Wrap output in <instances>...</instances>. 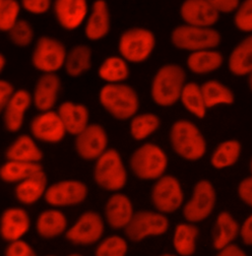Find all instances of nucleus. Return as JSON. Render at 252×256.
Here are the masks:
<instances>
[{
  "label": "nucleus",
  "instance_id": "bb28decb",
  "mask_svg": "<svg viewBox=\"0 0 252 256\" xmlns=\"http://www.w3.org/2000/svg\"><path fill=\"white\" fill-rule=\"evenodd\" d=\"M228 70L238 77L252 73V34L242 40L232 50L228 58Z\"/></svg>",
  "mask_w": 252,
  "mask_h": 256
},
{
  "label": "nucleus",
  "instance_id": "c03bdc74",
  "mask_svg": "<svg viewBox=\"0 0 252 256\" xmlns=\"http://www.w3.org/2000/svg\"><path fill=\"white\" fill-rule=\"evenodd\" d=\"M238 195L246 205L252 208V176L244 178L238 184Z\"/></svg>",
  "mask_w": 252,
  "mask_h": 256
},
{
  "label": "nucleus",
  "instance_id": "ddd939ff",
  "mask_svg": "<svg viewBox=\"0 0 252 256\" xmlns=\"http://www.w3.org/2000/svg\"><path fill=\"white\" fill-rule=\"evenodd\" d=\"M87 196L88 188L84 182L66 180L50 186L44 198L48 205L60 208L79 205L86 200Z\"/></svg>",
  "mask_w": 252,
  "mask_h": 256
},
{
  "label": "nucleus",
  "instance_id": "20e7f679",
  "mask_svg": "<svg viewBox=\"0 0 252 256\" xmlns=\"http://www.w3.org/2000/svg\"><path fill=\"white\" fill-rule=\"evenodd\" d=\"M100 102L116 120H126L136 116L139 108L137 93L124 84H106L100 92Z\"/></svg>",
  "mask_w": 252,
  "mask_h": 256
},
{
  "label": "nucleus",
  "instance_id": "09e8293b",
  "mask_svg": "<svg viewBox=\"0 0 252 256\" xmlns=\"http://www.w3.org/2000/svg\"><path fill=\"white\" fill-rule=\"evenodd\" d=\"M216 256H248V254L238 246L232 244L219 250Z\"/></svg>",
  "mask_w": 252,
  "mask_h": 256
},
{
  "label": "nucleus",
  "instance_id": "37998d69",
  "mask_svg": "<svg viewBox=\"0 0 252 256\" xmlns=\"http://www.w3.org/2000/svg\"><path fill=\"white\" fill-rule=\"evenodd\" d=\"M24 9L32 14L40 15L48 11L52 0H21Z\"/></svg>",
  "mask_w": 252,
  "mask_h": 256
},
{
  "label": "nucleus",
  "instance_id": "4c0bfd02",
  "mask_svg": "<svg viewBox=\"0 0 252 256\" xmlns=\"http://www.w3.org/2000/svg\"><path fill=\"white\" fill-rule=\"evenodd\" d=\"M128 252V244L120 236H110L98 244L94 256H126Z\"/></svg>",
  "mask_w": 252,
  "mask_h": 256
},
{
  "label": "nucleus",
  "instance_id": "c85d7f7f",
  "mask_svg": "<svg viewBox=\"0 0 252 256\" xmlns=\"http://www.w3.org/2000/svg\"><path fill=\"white\" fill-rule=\"evenodd\" d=\"M199 228L193 223L176 224L172 236V244L180 256H192L196 252Z\"/></svg>",
  "mask_w": 252,
  "mask_h": 256
},
{
  "label": "nucleus",
  "instance_id": "2eb2a0df",
  "mask_svg": "<svg viewBox=\"0 0 252 256\" xmlns=\"http://www.w3.org/2000/svg\"><path fill=\"white\" fill-rule=\"evenodd\" d=\"M30 130L34 138L50 144L60 143L67 133L58 112L54 110L42 112L38 114L32 120Z\"/></svg>",
  "mask_w": 252,
  "mask_h": 256
},
{
  "label": "nucleus",
  "instance_id": "c9c22d12",
  "mask_svg": "<svg viewBox=\"0 0 252 256\" xmlns=\"http://www.w3.org/2000/svg\"><path fill=\"white\" fill-rule=\"evenodd\" d=\"M98 76L108 84H120L129 76V68L124 58L110 56L98 68Z\"/></svg>",
  "mask_w": 252,
  "mask_h": 256
},
{
  "label": "nucleus",
  "instance_id": "9b49d317",
  "mask_svg": "<svg viewBox=\"0 0 252 256\" xmlns=\"http://www.w3.org/2000/svg\"><path fill=\"white\" fill-rule=\"evenodd\" d=\"M66 50L62 42L50 36H42L34 46L32 62L44 73H56L65 64Z\"/></svg>",
  "mask_w": 252,
  "mask_h": 256
},
{
  "label": "nucleus",
  "instance_id": "dca6fc26",
  "mask_svg": "<svg viewBox=\"0 0 252 256\" xmlns=\"http://www.w3.org/2000/svg\"><path fill=\"white\" fill-rule=\"evenodd\" d=\"M180 15L188 25L207 28L213 27L220 18V13L207 0H184Z\"/></svg>",
  "mask_w": 252,
  "mask_h": 256
},
{
  "label": "nucleus",
  "instance_id": "aec40b11",
  "mask_svg": "<svg viewBox=\"0 0 252 256\" xmlns=\"http://www.w3.org/2000/svg\"><path fill=\"white\" fill-rule=\"evenodd\" d=\"M32 104L31 94L26 90H18L10 98L3 112L4 126L9 132H18L24 122L25 114Z\"/></svg>",
  "mask_w": 252,
  "mask_h": 256
},
{
  "label": "nucleus",
  "instance_id": "473e14b6",
  "mask_svg": "<svg viewBox=\"0 0 252 256\" xmlns=\"http://www.w3.org/2000/svg\"><path fill=\"white\" fill-rule=\"evenodd\" d=\"M201 89L207 108L218 106H232L234 102V92L220 81H207L201 85Z\"/></svg>",
  "mask_w": 252,
  "mask_h": 256
},
{
  "label": "nucleus",
  "instance_id": "49530a36",
  "mask_svg": "<svg viewBox=\"0 0 252 256\" xmlns=\"http://www.w3.org/2000/svg\"><path fill=\"white\" fill-rule=\"evenodd\" d=\"M15 94L13 86L5 80L0 81V108L4 110L10 98Z\"/></svg>",
  "mask_w": 252,
  "mask_h": 256
},
{
  "label": "nucleus",
  "instance_id": "393cba45",
  "mask_svg": "<svg viewBox=\"0 0 252 256\" xmlns=\"http://www.w3.org/2000/svg\"><path fill=\"white\" fill-rule=\"evenodd\" d=\"M68 221L65 214L58 209L42 211L36 222L38 234L46 240L58 238L67 232Z\"/></svg>",
  "mask_w": 252,
  "mask_h": 256
},
{
  "label": "nucleus",
  "instance_id": "9d476101",
  "mask_svg": "<svg viewBox=\"0 0 252 256\" xmlns=\"http://www.w3.org/2000/svg\"><path fill=\"white\" fill-rule=\"evenodd\" d=\"M151 200L160 213L166 215L176 212L180 209L184 200L180 182L174 176H162L152 188Z\"/></svg>",
  "mask_w": 252,
  "mask_h": 256
},
{
  "label": "nucleus",
  "instance_id": "7c9ffc66",
  "mask_svg": "<svg viewBox=\"0 0 252 256\" xmlns=\"http://www.w3.org/2000/svg\"><path fill=\"white\" fill-rule=\"evenodd\" d=\"M242 146L236 139H228L220 143L211 156V164L216 170L234 166L242 156Z\"/></svg>",
  "mask_w": 252,
  "mask_h": 256
},
{
  "label": "nucleus",
  "instance_id": "1a4fd4ad",
  "mask_svg": "<svg viewBox=\"0 0 252 256\" xmlns=\"http://www.w3.org/2000/svg\"><path fill=\"white\" fill-rule=\"evenodd\" d=\"M170 228L164 214L154 211H138L124 228L126 238L133 242H140L147 238L160 236Z\"/></svg>",
  "mask_w": 252,
  "mask_h": 256
},
{
  "label": "nucleus",
  "instance_id": "4be33fe9",
  "mask_svg": "<svg viewBox=\"0 0 252 256\" xmlns=\"http://www.w3.org/2000/svg\"><path fill=\"white\" fill-rule=\"evenodd\" d=\"M48 188V176L42 170L17 184L14 193L16 199L21 204L29 206L36 204L40 199L44 197Z\"/></svg>",
  "mask_w": 252,
  "mask_h": 256
},
{
  "label": "nucleus",
  "instance_id": "72a5a7b5",
  "mask_svg": "<svg viewBox=\"0 0 252 256\" xmlns=\"http://www.w3.org/2000/svg\"><path fill=\"white\" fill-rule=\"evenodd\" d=\"M92 50L85 44L75 46L67 52L65 60V70L69 76L77 77L91 68Z\"/></svg>",
  "mask_w": 252,
  "mask_h": 256
},
{
  "label": "nucleus",
  "instance_id": "a211bd4d",
  "mask_svg": "<svg viewBox=\"0 0 252 256\" xmlns=\"http://www.w3.org/2000/svg\"><path fill=\"white\" fill-rule=\"evenodd\" d=\"M134 214L133 203L124 193L116 192L112 194L104 206L106 220L114 230H124Z\"/></svg>",
  "mask_w": 252,
  "mask_h": 256
},
{
  "label": "nucleus",
  "instance_id": "5701e85b",
  "mask_svg": "<svg viewBox=\"0 0 252 256\" xmlns=\"http://www.w3.org/2000/svg\"><path fill=\"white\" fill-rule=\"evenodd\" d=\"M66 132L77 136L89 126V110L81 104L65 102L58 110Z\"/></svg>",
  "mask_w": 252,
  "mask_h": 256
},
{
  "label": "nucleus",
  "instance_id": "e433bc0d",
  "mask_svg": "<svg viewBox=\"0 0 252 256\" xmlns=\"http://www.w3.org/2000/svg\"><path fill=\"white\" fill-rule=\"evenodd\" d=\"M160 126L158 116L154 114H142L131 118L130 134L136 141H142L157 131Z\"/></svg>",
  "mask_w": 252,
  "mask_h": 256
},
{
  "label": "nucleus",
  "instance_id": "b1692460",
  "mask_svg": "<svg viewBox=\"0 0 252 256\" xmlns=\"http://www.w3.org/2000/svg\"><path fill=\"white\" fill-rule=\"evenodd\" d=\"M240 226L234 217L228 211H222L217 216L213 230L212 244L219 252L226 246L232 244L240 236Z\"/></svg>",
  "mask_w": 252,
  "mask_h": 256
},
{
  "label": "nucleus",
  "instance_id": "a18cd8bd",
  "mask_svg": "<svg viewBox=\"0 0 252 256\" xmlns=\"http://www.w3.org/2000/svg\"><path fill=\"white\" fill-rule=\"evenodd\" d=\"M219 13H234L240 0H207Z\"/></svg>",
  "mask_w": 252,
  "mask_h": 256
},
{
  "label": "nucleus",
  "instance_id": "5fc2aeb1",
  "mask_svg": "<svg viewBox=\"0 0 252 256\" xmlns=\"http://www.w3.org/2000/svg\"><path fill=\"white\" fill-rule=\"evenodd\" d=\"M176 256L174 254H162V256Z\"/></svg>",
  "mask_w": 252,
  "mask_h": 256
},
{
  "label": "nucleus",
  "instance_id": "3c124183",
  "mask_svg": "<svg viewBox=\"0 0 252 256\" xmlns=\"http://www.w3.org/2000/svg\"><path fill=\"white\" fill-rule=\"evenodd\" d=\"M248 87L250 89V91L252 92V73H250L248 76Z\"/></svg>",
  "mask_w": 252,
  "mask_h": 256
},
{
  "label": "nucleus",
  "instance_id": "412c9836",
  "mask_svg": "<svg viewBox=\"0 0 252 256\" xmlns=\"http://www.w3.org/2000/svg\"><path fill=\"white\" fill-rule=\"evenodd\" d=\"M60 89V79L54 73H44L36 82L32 102L40 112L52 110Z\"/></svg>",
  "mask_w": 252,
  "mask_h": 256
},
{
  "label": "nucleus",
  "instance_id": "f704fd0d",
  "mask_svg": "<svg viewBox=\"0 0 252 256\" xmlns=\"http://www.w3.org/2000/svg\"><path fill=\"white\" fill-rule=\"evenodd\" d=\"M180 100L186 110L194 116L200 120L206 116L208 108L204 100L201 86L198 84L193 82L186 84L182 93Z\"/></svg>",
  "mask_w": 252,
  "mask_h": 256
},
{
  "label": "nucleus",
  "instance_id": "6e6d98bb",
  "mask_svg": "<svg viewBox=\"0 0 252 256\" xmlns=\"http://www.w3.org/2000/svg\"></svg>",
  "mask_w": 252,
  "mask_h": 256
},
{
  "label": "nucleus",
  "instance_id": "4468645a",
  "mask_svg": "<svg viewBox=\"0 0 252 256\" xmlns=\"http://www.w3.org/2000/svg\"><path fill=\"white\" fill-rule=\"evenodd\" d=\"M108 138L104 128L89 124L75 139V150L83 160H98L108 150Z\"/></svg>",
  "mask_w": 252,
  "mask_h": 256
},
{
  "label": "nucleus",
  "instance_id": "ea45409f",
  "mask_svg": "<svg viewBox=\"0 0 252 256\" xmlns=\"http://www.w3.org/2000/svg\"><path fill=\"white\" fill-rule=\"evenodd\" d=\"M234 23L240 32L252 34V0H242L234 12Z\"/></svg>",
  "mask_w": 252,
  "mask_h": 256
},
{
  "label": "nucleus",
  "instance_id": "6e6552de",
  "mask_svg": "<svg viewBox=\"0 0 252 256\" xmlns=\"http://www.w3.org/2000/svg\"><path fill=\"white\" fill-rule=\"evenodd\" d=\"M156 38L150 30L133 28L124 32L118 42V50L126 62L140 64L148 60L154 50Z\"/></svg>",
  "mask_w": 252,
  "mask_h": 256
},
{
  "label": "nucleus",
  "instance_id": "603ef678",
  "mask_svg": "<svg viewBox=\"0 0 252 256\" xmlns=\"http://www.w3.org/2000/svg\"><path fill=\"white\" fill-rule=\"evenodd\" d=\"M250 174H252V159H250Z\"/></svg>",
  "mask_w": 252,
  "mask_h": 256
},
{
  "label": "nucleus",
  "instance_id": "f8f14e48",
  "mask_svg": "<svg viewBox=\"0 0 252 256\" xmlns=\"http://www.w3.org/2000/svg\"><path fill=\"white\" fill-rule=\"evenodd\" d=\"M104 232L102 216L94 211L83 213L65 232L66 240L75 246H92L100 242Z\"/></svg>",
  "mask_w": 252,
  "mask_h": 256
},
{
  "label": "nucleus",
  "instance_id": "2f4dec72",
  "mask_svg": "<svg viewBox=\"0 0 252 256\" xmlns=\"http://www.w3.org/2000/svg\"><path fill=\"white\" fill-rule=\"evenodd\" d=\"M40 170V162L7 160L0 168V178L6 184H19Z\"/></svg>",
  "mask_w": 252,
  "mask_h": 256
},
{
  "label": "nucleus",
  "instance_id": "f257e3e1",
  "mask_svg": "<svg viewBox=\"0 0 252 256\" xmlns=\"http://www.w3.org/2000/svg\"><path fill=\"white\" fill-rule=\"evenodd\" d=\"M170 140L178 156L190 162L202 159L207 152V142L200 129L193 122L180 120L170 128Z\"/></svg>",
  "mask_w": 252,
  "mask_h": 256
},
{
  "label": "nucleus",
  "instance_id": "423d86ee",
  "mask_svg": "<svg viewBox=\"0 0 252 256\" xmlns=\"http://www.w3.org/2000/svg\"><path fill=\"white\" fill-rule=\"evenodd\" d=\"M222 42V36L217 30L207 27L182 25L176 27L172 32V44L191 52L215 50Z\"/></svg>",
  "mask_w": 252,
  "mask_h": 256
},
{
  "label": "nucleus",
  "instance_id": "a878e982",
  "mask_svg": "<svg viewBox=\"0 0 252 256\" xmlns=\"http://www.w3.org/2000/svg\"><path fill=\"white\" fill-rule=\"evenodd\" d=\"M110 28V15L104 0H96L88 18L85 34L90 40H98L104 38Z\"/></svg>",
  "mask_w": 252,
  "mask_h": 256
},
{
  "label": "nucleus",
  "instance_id": "a19ab883",
  "mask_svg": "<svg viewBox=\"0 0 252 256\" xmlns=\"http://www.w3.org/2000/svg\"><path fill=\"white\" fill-rule=\"evenodd\" d=\"M11 42L20 48L28 46L34 38V31L26 20H19L9 31Z\"/></svg>",
  "mask_w": 252,
  "mask_h": 256
},
{
  "label": "nucleus",
  "instance_id": "39448f33",
  "mask_svg": "<svg viewBox=\"0 0 252 256\" xmlns=\"http://www.w3.org/2000/svg\"><path fill=\"white\" fill-rule=\"evenodd\" d=\"M94 180L104 190L118 192L127 184V172L122 155L116 149H108L94 166Z\"/></svg>",
  "mask_w": 252,
  "mask_h": 256
},
{
  "label": "nucleus",
  "instance_id": "79ce46f5",
  "mask_svg": "<svg viewBox=\"0 0 252 256\" xmlns=\"http://www.w3.org/2000/svg\"><path fill=\"white\" fill-rule=\"evenodd\" d=\"M4 256H38L34 250L32 248L31 246L23 240H19L16 242H9L5 252Z\"/></svg>",
  "mask_w": 252,
  "mask_h": 256
},
{
  "label": "nucleus",
  "instance_id": "864d4df0",
  "mask_svg": "<svg viewBox=\"0 0 252 256\" xmlns=\"http://www.w3.org/2000/svg\"><path fill=\"white\" fill-rule=\"evenodd\" d=\"M82 256V254H69V256Z\"/></svg>",
  "mask_w": 252,
  "mask_h": 256
},
{
  "label": "nucleus",
  "instance_id": "c756f323",
  "mask_svg": "<svg viewBox=\"0 0 252 256\" xmlns=\"http://www.w3.org/2000/svg\"><path fill=\"white\" fill-rule=\"evenodd\" d=\"M224 56L215 50H204L192 52L188 58V67L195 74H209L220 68Z\"/></svg>",
  "mask_w": 252,
  "mask_h": 256
},
{
  "label": "nucleus",
  "instance_id": "cd10ccee",
  "mask_svg": "<svg viewBox=\"0 0 252 256\" xmlns=\"http://www.w3.org/2000/svg\"><path fill=\"white\" fill-rule=\"evenodd\" d=\"M5 157L7 160L40 162L44 158V154L31 136L23 134L8 147Z\"/></svg>",
  "mask_w": 252,
  "mask_h": 256
},
{
  "label": "nucleus",
  "instance_id": "6ab92c4d",
  "mask_svg": "<svg viewBox=\"0 0 252 256\" xmlns=\"http://www.w3.org/2000/svg\"><path fill=\"white\" fill-rule=\"evenodd\" d=\"M54 14L65 30L77 29L85 20L88 12L87 0H56Z\"/></svg>",
  "mask_w": 252,
  "mask_h": 256
},
{
  "label": "nucleus",
  "instance_id": "de8ad7c7",
  "mask_svg": "<svg viewBox=\"0 0 252 256\" xmlns=\"http://www.w3.org/2000/svg\"><path fill=\"white\" fill-rule=\"evenodd\" d=\"M240 236L246 246H252V214L248 216L240 226Z\"/></svg>",
  "mask_w": 252,
  "mask_h": 256
},
{
  "label": "nucleus",
  "instance_id": "8fccbe9b",
  "mask_svg": "<svg viewBox=\"0 0 252 256\" xmlns=\"http://www.w3.org/2000/svg\"><path fill=\"white\" fill-rule=\"evenodd\" d=\"M5 64H6V60H5L4 56L1 54V56H0V71H1V72L4 70Z\"/></svg>",
  "mask_w": 252,
  "mask_h": 256
},
{
  "label": "nucleus",
  "instance_id": "58836bf2",
  "mask_svg": "<svg viewBox=\"0 0 252 256\" xmlns=\"http://www.w3.org/2000/svg\"><path fill=\"white\" fill-rule=\"evenodd\" d=\"M20 4L16 0H0V29L2 32H9L19 21Z\"/></svg>",
  "mask_w": 252,
  "mask_h": 256
},
{
  "label": "nucleus",
  "instance_id": "0eeeda50",
  "mask_svg": "<svg viewBox=\"0 0 252 256\" xmlns=\"http://www.w3.org/2000/svg\"><path fill=\"white\" fill-rule=\"evenodd\" d=\"M216 203L217 193L213 184L201 180L195 184L190 199L184 206V217L189 223H200L211 216Z\"/></svg>",
  "mask_w": 252,
  "mask_h": 256
},
{
  "label": "nucleus",
  "instance_id": "7ed1b4c3",
  "mask_svg": "<svg viewBox=\"0 0 252 256\" xmlns=\"http://www.w3.org/2000/svg\"><path fill=\"white\" fill-rule=\"evenodd\" d=\"M166 152L154 143H146L137 148L130 157L129 166L133 174L141 180H157L168 168Z\"/></svg>",
  "mask_w": 252,
  "mask_h": 256
},
{
  "label": "nucleus",
  "instance_id": "f3484780",
  "mask_svg": "<svg viewBox=\"0 0 252 256\" xmlns=\"http://www.w3.org/2000/svg\"><path fill=\"white\" fill-rule=\"evenodd\" d=\"M31 221L27 211L21 207H10L4 210L1 217V236L6 242L19 240L30 230Z\"/></svg>",
  "mask_w": 252,
  "mask_h": 256
},
{
  "label": "nucleus",
  "instance_id": "f03ea898",
  "mask_svg": "<svg viewBox=\"0 0 252 256\" xmlns=\"http://www.w3.org/2000/svg\"><path fill=\"white\" fill-rule=\"evenodd\" d=\"M186 72L176 64H166L158 69L152 83V98L160 106H170L180 100L186 86Z\"/></svg>",
  "mask_w": 252,
  "mask_h": 256
}]
</instances>
